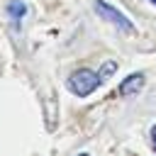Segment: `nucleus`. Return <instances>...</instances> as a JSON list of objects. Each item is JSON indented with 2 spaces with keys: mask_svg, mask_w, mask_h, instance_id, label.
Here are the masks:
<instances>
[{
  "mask_svg": "<svg viewBox=\"0 0 156 156\" xmlns=\"http://www.w3.org/2000/svg\"><path fill=\"white\" fill-rule=\"evenodd\" d=\"M100 76L95 73V71H90V68H76L71 76H68V80H66V85H68V90L73 93V95H78V98H88L90 93H95L98 88H100Z\"/></svg>",
  "mask_w": 156,
  "mask_h": 156,
  "instance_id": "nucleus-1",
  "label": "nucleus"
},
{
  "mask_svg": "<svg viewBox=\"0 0 156 156\" xmlns=\"http://www.w3.org/2000/svg\"><path fill=\"white\" fill-rule=\"evenodd\" d=\"M95 12L102 17V20H107L110 24H115L119 32H124V34H134V24H132V20L127 17V15H122L115 5H110L107 0H95Z\"/></svg>",
  "mask_w": 156,
  "mask_h": 156,
  "instance_id": "nucleus-2",
  "label": "nucleus"
},
{
  "mask_svg": "<svg viewBox=\"0 0 156 156\" xmlns=\"http://www.w3.org/2000/svg\"><path fill=\"white\" fill-rule=\"evenodd\" d=\"M141 88H144V73L136 71V73H129V76L119 83V90H117V93H119L122 98H129V95H136Z\"/></svg>",
  "mask_w": 156,
  "mask_h": 156,
  "instance_id": "nucleus-3",
  "label": "nucleus"
},
{
  "mask_svg": "<svg viewBox=\"0 0 156 156\" xmlns=\"http://www.w3.org/2000/svg\"><path fill=\"white\" fill-rule=\"evenodd\" d=\"M7 15H10V20L17 24V22L27 15V5L20 2V0H10V2H7Z\"/></svg>",
  "mask_w": 156,
  "mask_h": 156,
  "instance_id": "nucleus-4",
  "label": "nucleus"
},
{
  "mask_svg": "<svg viewBox=\"0 0 156 156\" xmlns=\"http://www.w3.org/2000/svg\"><path fill=\"white\" fill-rule=\"evenodd\" d=\"M115 73H117V61H112V58H110V61H105V63L100 66V71H98V76H100V80H102V83H105L107 78H112Z\"/></svg>",
  "mask_w": 156,
  "mask_h": 156,
  "instance_id": "nucleus-5",
  "label": "nucleus"
},
{
  "mask_svg": "<svg viewBox=\"0 0 156 156\" xmlns=\"http://www.w3.org/2000/svg\"><path fill=\"white\" fill-rule=\"evenodd\" d=\"M151 144H154V151H156V124L151 127Z\"/></svg>",
  "mask_w": 156,
  "mask_h": 156,
  "instance_id": "nucleus-6",
  "label": "nucleus"
},
{
  "mask_svg": "<svg viewBox=\"0 0 156 156\" xmlns=\"http://www.w3.org/2000/svg\"><path fill=\"white\" fill-rule=\"evenodd\" d=\"M76 156H88V154H76Z\"/></svg>",
  "mask_w": 156,
  "mask_h": 156,
  "instance_id": "nucleus-7",
  "label": "nucleus"
},
{
  "mask_svg": "<svg viewBox=\"0 0 156 156\" xmlns=\"http://www.w3.org/2000/svg\"><path fill=\"white\" fill-rule=\"evenodd\" d=\"M151 2H154V5H156V0H151Z\"/></svg>",
  "mask_w": 156,
  "mask_h": 156,
  "instance_id": "nucleus-8",
  "label": "nucleus"
}]
</instances>
